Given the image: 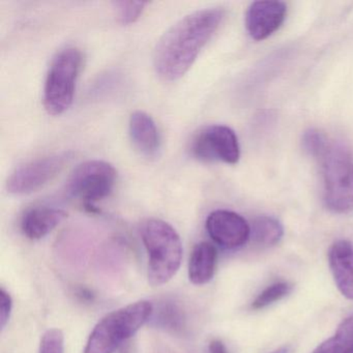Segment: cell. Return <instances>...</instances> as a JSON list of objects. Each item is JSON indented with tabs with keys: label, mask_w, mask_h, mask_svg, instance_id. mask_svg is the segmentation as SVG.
<instances>
[{
	"label": "cell",
	"mask_w": 353,
	"mask_h": 353,
	"mask_svg": "<svg viewBox=\"0 0 353 353\" xmlns=\"http://www.w3.org/2000/svg\"><path fill=\"white\" fill-rule=\"evenodd\" d=\"M225 18L222 8L193 12L173 24L159 40L154 49L157 74L167 81L183 77Z\"/></svg>",
	"instance_id": "1"
},
{
	"label": "cell",
	"mask_w": 353,
	"mask_h": 353,
	"mask_svg": "<svg viewBox=\"0 0 353 353\" xmlns=\"http://www.w3.org/2000/svg\"><path fill=\"white\" fill-rule=\"evenodd\" d=\"M303 146L321 169L324 202L334 214L353 210V154L323 132L310 129L303 136Z\"/></svg>",
	"instance_id": "2"
},
{
	"label": "cell",
	"mask_w": 353,
	"mask_h": 353,
	"mask_svg": "<svg viewBox=\"0 0 353 353\" xmlns=\"http://www.w3.org/2000/svg\"><path fill=\"white\" fill-rule=\"evenodd\" d=\"M141 239L148 256V283L162 286L181 268L183 252L181 236L169 223L150 219L142 225Z\"/></svg>",
	"instance_id": "3"
},
{
	"label": "cell",
	"mask_w": 353,
	"mask_h": 353,
	"mask_svg": "<svg viewBox=\"0 0 353 353\" xmlns=\"http://www.w3.org/2000/svg\"><path fill=\"white\" fill-rule=\"evenodd\" d=\"M154 305L138 301L107 314L90 332L83 353H114L152 318Z\"/></svg>",
	"instance_id": "4"
},
{
	"label": "cell",
	"mask_w": 353,
	"mask_h": 353,
	"mask_svg": "<svg viewBox=\"0 0 353 353\" xmlns=\"http://www.w3.org/2000/svg\"><path fill=\"white\" fill-rule=\"evenodd\" d=\"M82 65L83 54L74 47L63 49L53 59L44 86V107L49 114H63L71 107Z\"/></svg>",
	"instance_id": "5"
},
{
	"label": "cell",
	"mask_w": 353,
	"mask_h": 353,
	"mask_svg": "<svg viewBox=\"0 0 353 353\" xmlns=\"http://www.w3.org/2000/svg\"><path fill=\"white\" fill-rule=\"evenodd\" d=\"M114 167L105 161H86L78 165L67 181V193L92 210L94 204L110 195L117 183Z\"/></svg>",
	"instance_id": "6"
},
{
	"label": "cell",
	"mask_w": 353,
	"mask_h": 353,
	"mask_svg": "<svg viewBox=\"0 0 353 353\" xmlns=\"http://www.w3.org/2000/svg\"><path fill=\"white\" fill-rule=\"evenodd\" d=\"M192 156L204 162L235 165L241 158L239 138L231 128L210 125L202 128L191 141Z\"/></svg>",
	"instance_id": "7"
},
{
	"label": "cell",
	"mask_w": 353,
	"mask_h": 353,
	"mask_svg": "<svg viewBox=\"0 0 353 353\" xmlns=\"http://www.w3.org/2000/svg\"><path fill=\"white\" fill-rule=\"evenodd\" d=\"M71 160L70 152H61L21 165L8 179V193L19 196L38 191L57 177Z\"/></svg>",
	"instance_id": "8"
},
{
	"label": "cell",
	"mask_w": 353,
	"mask_h": 353,
	"mask_svg": "<svg viewBox=\"0 0 353 353\" xmlns=\"http://www.w3.org/2000/svg\"><path fill=\"white\" fill-rule=\"evenodd\" d=\"M205 228L210 239L224 249H239L251 237L249 223L241 214L231 210L210 212L206 219Z\"/></svg>",
	"instance_id": "9"
},
{
	"label": "cell",
	"mask_w": 353,
	"mask_h": 353,
	"mask_svg": "<svg viewBox=\"0 0 353 353\" xmlns=\"http://www.w3.org/2000/svg\"><path fill=\"white\" fill-rule=\"evenodd\" d=\"M287 5L283 1H255L245 13V28L255 41L270 38L284 23Z\"/></svg>",
	"instance_id": "10"
},
{
	"label": "cell",
	"mask_w": 353,
	"mask_h": 353,
	"mask_svg": "<svg viewBox=\"0 0 353 353\" xmlns=\"http://www.w3.org/2000/svg\"><path fill=\"white\" fill-rule=\"evenodd\" d=\"M328 264L339 291L353 301V243L339 239L328 251Z\"/></svg>",
	"instance_id": "11"
},
{
	"label": "cell",
	"mask_w": 353,
	"mask_h": 353,
	"mask_svg": "<svg viewBox=\"0 0 353 353\" xmlns=\"http://www.w3.org/2000/svg\"><path fill=\"white\" fill-rule=\"evenodd\" d=\"M67 216V212L61 208L50 206L30 208L22 218V232L28 239L39 241L52 232Z\"/></svg>",
	"instance_id": "12"
},
{
	"label": "cell",
	"mask_w": 353,
	"mask_h": 353,
	"mask_svg": "<svg viewBox=\"0 0 353 353\" xmlns=\"http://www.w3.org/2000/svg\"><path fill=\"white\" fill-rule=\"evenodd\" d=\"M129 134L134 148L142 156L152 158L160 150V134L154 119L143 111H136L130 117Z\"/></svg>",
	"instance_id": "13"
},
{
	"label": "cell",
	"mask_w": 353,
	"mask_h": 353,
	"mask_svg": "<svg viewBox=\"0 0 353 353\" xmlns=\"http://www.w3.org/2000/svg\"><path fill=\"white\" fill-rule=\"evenodd\" d=\"M218 262V252L212 243L201 241L194 247L190 256L189 279L192 284L201 286L214 278Z\"/></svg>",
	"instance_id": "14"
},
{
	"label": "cell",
	"mask_w": 353,
	"mask_h": 353,
	"mask_svg": "<svg viewBox=\"0 0 353 353\" xmlns=\"http://www.w3.org/2000/svg\"><path fill=\"white\" fill-rule=\"evenodd\" d=\"M284 235V228L280 221L270 216L255 219L251 227V236L256 245L270 248L280 243Z\"/></svg>",
	"instance_id": "15"
},
{
	"label": "cell",
	"mask_w": 353,
	"mask_h": 353,
	"mask_svg": "<svg viewBox=\"0 0 353 353\" xmlns=\"http://www.w3.org/2000/svg\"><path fill=\"white\" fill-rule=\"evenodd\" d=\"M312 353H353V314L345 318L334 336L322 342Z\"/></svg>",
	"instance_id": "16"
},
{
	"label": "cell",
	"mask_w": 353,
	"mask_h": 353,
	"mask_svg": "<svg viewBox=\"0 0 353 353\" xmlns=\"http://www.w3.org/2000/svg\"><path fill=\"white\" fill-rule=\"evenodd\" d=\"M293 290V285L287 281H280L266 287L252 303L254 310H262L274 305L276 301L288 296Z\"/></svg>",
	"instance_id": "17"
},
{
	"label": "cell",
	"mask_w": 353,
	"mask_h": 353,
	"mask_svg": "<svg viewBox=\"0 0 353 353\" xmlns=\"http://www.w3.org/2000/svg\"><path fill=\"white\" fill-rule=\"evenodd\" d=\"M148 3L144 1H117L113 3L117 18L121 24H132L143 13Z\"/></svg>",
	"instance_id": "18"
},
{
	"label": "cell",
	"mask_w": 353,
	"mask_h": 353,
	"mask_svg": "<svg viewBox=\"0 0 353 353\" xmlns=\"http://www.w3.org/2000/svg\"><path fill=\"white\" fill-rule=\"evenodd\" d=\"M39 353H65V336L59 328H50L43 334Z\"/></svg>",
	"instance_id": "19"
},
{
	"label": "cell",
	"mask_w": 353,
	"mask_h": 353,
	"mask_svg": "<svg viewBox=\"0 0 353 353\" xmlns=\"http://www.w3.org/2000/svg\"><path fill=\"white\" fill-rule=\"evenodd\" d=\"M159 321L164 327L171 328L173 330L183 327V316L181 310L173 305H167L161 309Z\"/></svg>",
	"instance_id": "20"
},
{
	"label": "cell",
	"mask_w": 353,
	"mask_h": 353,
	"mask_svg": "<svg viewBox=\"0 0 353 353\" xmlns=\"http://www.w3.org/2000/svg\"><path fill=\"white\" fill-rule=\"evenodd\" d=\"M13 310V299L5 288L0 289V327L5 330L11 317Z\"/></svg>",
	"instance_id": "21"
},
{
	"label": "cell",
	"mask_w": 353,
	"mask_h": 353,
	"mask_svg": "<svg viewBox=\"0 0 353 353\" xmlns=\"http://www.w3.org/2000/svg\"><path fill=\"white\" fill-rule=\"evenodd\" d=\"M208 350H210V353H228V350H227L224 343L221 340H218V339L212 340V342L210 343Z\"/></svg>",
	"instance_id": "22"
},
{
	"label": "cell",
	"mask_w": 353,
	"mask_h": 353,
	"mask_svg": "<svg viewBox=\"0 0 353 353\" xmlns=\"http://www.w3.org/2000/svg\"><path fill=\"white\" fill-rule=\"evenodd\" d=\"M272 353H289V347H281V348L276 349V350L274 351Z\"/></svg>",
	"instance_id": "23"
}]
</instances>
